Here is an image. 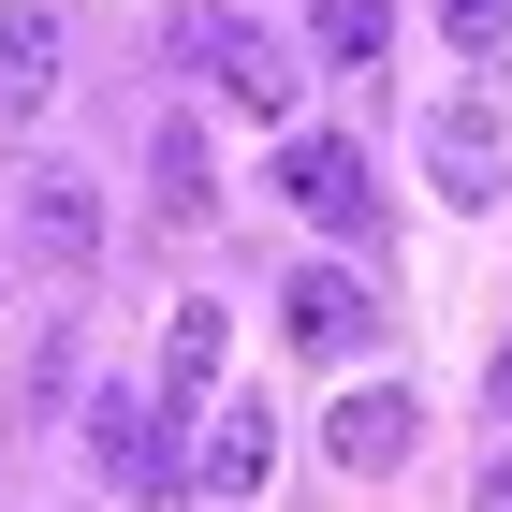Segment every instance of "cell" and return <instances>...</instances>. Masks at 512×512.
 <instances>
[{
	"label": "cell",
	"mask_w": 512,
	"mask_h": 512,
	"mask_svg": "<svg viewBox=\"0 0 512 512\" xmlns=\"http://www.w3.org/2000/svg\"><path fill=\"white\" fill-rule=\"evenodd\" d=\"M161 44H176V74H205L235 118H293V103H308V59H293L264 15H235V0H161Z\"/></svg>",
	"instance_id": "6da1fadb"
},
{
	"label": "cell",
	"mask_w": 512,
	"mask_h": 512,
	"mask_svg": "<svg viewBox=\"0 0 512 512\" xmlns=\"http://www.w3.org/2000/svg\"><path fill=\"white\" fill-rule=\"evenodd\" d=\"M88 469L118 483V498H176V483H191L176 395H161V381H103V395H88Z\"/></svg>",
	"instance_id": "7a4b0ae2"
},
{
	"label": "cell",
	"mask_w": 512,
	"mask_h": 512,
	"mask_svg": "<svg viewBox=\"0 0 512 512\" xmlns=\"http://www.w3.org/2000/svg\"><path fill=\"white\" fill-rule=\"evenodd\" d=\"M425 191L439 205H498L512 191V103L498 88H454V103L425 118Z\"/></svg>",
	"instance_id": "3957f363"
},
{
	"label": "cell",
	"mask_w": 512,
	"mask_h": 512,
	"mask_svg": "<svg viewBox=\"0 0 512 512\" xmlns=\"http://www.w3.org/2000/svg\"><path fill=\"white\" fill-rule=\"evenodd\" d=\"M15 249H30L44 278H88V264H103V176L30 161V191H15Z\"/></svg>",
	"instance_id": "277c9868"
},
{
	"label": "cell",
	"mask_w": 512,
	"mask_h": 512,
	"mask_svg": "<svg viewBox=\"0 0 512 512\" xmlns=\"http://www.w3.org/2000/svg\"><path fill=\"white\" fill-rule=\"evenodd\" d=\"M278 205L322 220V235H381V191H366V147H352V132H293V147H278Z\"/></svg>",
	"instance_id": "5b68a950"
},
{
	"label": "cell",
	"mask_w": 512,
	"mask_h": 512,
	"mask_svg": "<svg viewBox=\"0 0 512 512\" xmlns=\"http://www.w3.org/2000/svg\"><path fill=\"white\" fill-rule=\"evenodd\" d=\"M147 205L176 220V235L220 220V161H205V118H191V103H161V118H147Z\"/></svg>",
	"instance_id": "8992f818"
},
{
	"label": "cell",
	"mask_w": 512,
	"mask_h": 512,
	"mask_svg": "<svg viewBox=\"0 0 512 512\" xmlns=\"http://www.w3.org/2000/svg\"><path fill=\"white\" fill-rule=\"evenodd\" d=\"M59 59H74V15L59 0H0V118H44L59 103Z\"/></svg>",
	"instance_id": "52a82bcc"
},
{
	"label": "cell",
	"mask_w": 512,
	"mask_h": 512,
	"mask_svg": "<svg viewBox=\"0 0 512 512\" xmlns=\"http://www.w3.org/2000/svg\"><path fill=\"white\" fill-rule=\"evenodd\" d=\"M322 439H337V469H352V483H381V469H410L425 410H410V381H366V395H337V410H322Z\"/></svg>",
	"instance_id": "ba28073f"
},
{
	"label": "cell",
	"mask_w": 512,
	"mask_h": 512,
	"mask_svg": "<svg viewBox=\"0 0 512 512\" xmlns=\"http://www.w3.org/2000/svg\"><path fill=\"white\" fill-rule=\"evenodd\" d=\"M278 322H293V352H366V322H381V293H366L352 264H308L293 293H278Z\"/></svg>",
	"instance_id": "9c48e42d"
},
{
	"label": "cell",
	"mask_w": 512,
	"mask_h": 512,
	"mask_svg": "<svg viewBox=\"0 0 512 512\" xmlns=\"http://www.w3.org/2000/svg\"><path fill=\"white\" fill-rule=\"evenodd\" d=\"M264 469H278V410H264V395H235V410L205 425L191 483H205V498H264Z\"/></svg>",
	"instance_id": "30bf717a"
},
{
	"label": "cell",
	"mask_w": 512,
	"mask_h": 512,
	"mask_svg": "<svg viewBox=\"0 0 512 512\" xmlns=\"http://www.w3.org/2000/svg\"><path fill=\"white\" fill-rule=\"evenodd\" d=\"M220 352H235V322H220V308H176V322H161V395L191 410V395L220 381Z\"/></svg>",
	"instance_id": "8fae6325"
},
{
	"label": "cell",
	"mask_w": 512,
	"mask_h": 512,
	"mask_svg": "<svg viewBox=\"0 0 512 512\" xmlns=\"http://www.w3.org/2000/svg\"><path fill=\"white\" fill-rule=\"evenodd\" d=\"M308 44L337 59V74H381V44H395V0H308Z\"/></svg>",
	"instance_id": "7c38bea8"
},
{
	"label": "cell",
	"mask_w": 512,
	"mask_h": 512,
	"mask_svg": "<svg viewBox=\"0 0 512 512\" xmlns=\"http://www.w3.org/2000/svg\"><path fill=\"white\" fill-rule=\"evenodd\" d=\"M439 30H454V59H498V44H512V0H439Z\"/></svg>",
	"instance_id": "4fadbf2b"
},
{
	"label": "cell",
	"mask_w": 512,
	"mask_h": 512,
	"mask_svg": "<svg viewBox=\"0 0 512 512\" xmlns=\"http://www.w3.org/2000/svg\"><path fill=\"white\" fill-rule=\"evenodd\" d=\"M483 410H498V425H512V337H498V352H483Z\"/></svg>",
	"instance_id": "5bb4252c"
},
{
	"label": "cell",
	"mask_w": 512,
	"mask_h": 512,
	"mask_svg": "<svg viewBox=\"0 0 512 512\" xmlns=\"http://www.w3.org/2000/svg\"><path fill=\"white\" fill-rule=\"evenodd\" d=\"M469 512H512V454H498V469H483V483H469Z\"/></svg>",
	"instance_id": "9a60e30c"
},
{
	"label": "cell",
	"mask_w": 512,
	"mask_h": 512,
	"mask_svg": "<svg viewBox=\"0 0 512 512\" xmlns=\"http://www.w3.org/2000/svg\"><path fill=\"white\" fill-rule=\"evenodd\" d=\"M74 512H88V498H74Z\"/></svg>",
	"instance_id": "2e32d148"
}]
</instances>
